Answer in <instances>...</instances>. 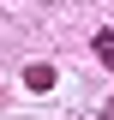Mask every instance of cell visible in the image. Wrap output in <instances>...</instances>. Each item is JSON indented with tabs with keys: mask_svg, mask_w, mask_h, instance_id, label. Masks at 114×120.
Listing matches in <instances>:
<instances>
[{
	"mask_svg": "<svg viewBox=\"0 0 114 120\" xmlns=\"http://www.w3.org/2000/svg\"><path fill=\"white\" fill-rule=\"evenodd\" d=\"M90 48H96L102 66H114V30H96V42H90Z\"/></svg>",
	"mask_w": 114,
	"mask_h": 120,
	"instance_id": "cell-2",
	"label": "cell"
},
{
	"mask_svg": "<svg viewBox=\"0 0 114 120\" xmlns=\"http://www.w3.org/2000/svg\"><path fill=\"white\" fill-rule=\"evenodd\" d=\"M102 120H114V102H108V108H102Z\"/></svg>",
	"mask_w": 114,
	"mask_h": 120,
	"instance_id": "cell-3",
	"label": "cell"
},
{
	"mask_svg": "<svg viewBox=\"0 0 114 120\" xmlns=\"http://www.w3.org/2000/svg\"><path fill=\"white\" fill-rule=\"evenodd\" d=\"M24 84L30 90H54V66H48V60H30L24 66Z\"/></svg>",
	"mask_w": 114,
	"mask_h": 120,
	"instance_id": "cell-1",
	"label": "cell"
}]
</instances>
